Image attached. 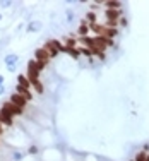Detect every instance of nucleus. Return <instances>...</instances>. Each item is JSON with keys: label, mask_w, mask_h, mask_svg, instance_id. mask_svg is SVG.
<instances>
[{"label": "nucleus", "mask_w": 149, "mask_h": 161, "mask_svg": "<svg viewBox=\"0 0 149 161\" xmlns=\"http://www.w3.org/2000/svg\"><path fill=\"white\" fill-rule=\"evenodd\" d=\"M0 124H4V125H12V117H11V115H7L4 110H0Z\"/></svg>", "instance_id": "1a4fd4ad"}, {"label": "nucleus", "mask_w": 149, "mask_h": 161, "mask_svg": "<svg viewBox=\"0 0 149 161\" xmlns=\"http://www.w3.org/2000/svg\"><path fill=\"white\" fill-rule=\"evenodd\" d=\"M77 33L81 34V36H87V24H86V22H82V24L79 26Z\"/></svg>", "instance_id": "f8f14e48"}, {"label": "nucleus", "mask_w": 149, "mask_h": 161, "mask_svg": "<svg viewBox=\"0 0 149 161\" xmlns=\"http://www.w3.org/2000/svg\"><path fill=\"white\" fill-rule=\"evenodd\" d=\"M12 158H14V161H23L24 154H23V153H19V151H15V153H14V156H12Z\"/></svg>", "instance_id": "4468645a"}, {"label": "nucleus", "mask_w": 149, "mask_h": 161, "mask_svg": "<svg viewBox=\"0 0 149 161\" xmlns=\"http://www.w3.org/2000/svg\"><path fill=\"white\" fill-rule=\"evenodd\" d=\"M0 21H2V15H0Z\"/></svg>", "instance_id": "b1692460"}, {"label": "nucleus", "mask_w": 149, "mask_h": 161, "mask_svg": "<svg viewBox=\"0 0 149 161\" xmlns=\"http://www.w3.org/2000/svg\"><path fill=\"white\" fill-rule=\"evenodd\" d=\"M106 21H113V22H118L120 17H122V11H110V9H106Z\"/></svg>", "instance_id": "39448f33"}, {"label": "nucleus", "mask_w": 149, "mask_h": 161, "mask_svg": "<svg viewBox=\"0 0 149 161\" xmlns=\"http://www.w3.org/2000/svg\"><path fill=\"white\" fill-rule=\"evenodd\" d=\"M34 59H36L38 63H43V65H46V63L50 62V59H52V55H50V51L43 46V48H38V50L34 51Z\"/></svg>", "instance_id": "f257e3e1"}, {"label": "nucleus", "mask_w": 149, "mask_h": 161, "mask_svg": "<svg viewBox=\"0 0 149 161\" xmlns=\"http://www.w3.org/2000/svg\"><path fill=\"white\" fill-rule=\"evenodd\" d=\"M2 5H4V7H11L12 2H2Z\"/></svg>", "instance_id": "aec40b11"}, {"label": "nucleus", "mask_w": 149, "mask_h": 161, "mask_svg": "<svg viewBox=\"0 0 149 161\" xmlns=\"http://www.w3.org/2000/svg\"><path fill=\"white\" fill-rule=\"evenodd\" d=\"M67 21L69 22L74 21V12H72V11H67Z\"/></svg>", "instance_id": "dca6fc26"}, {"label": "nucleus", "mask_w": 149, "mask_h": 161, "mask_svg": "<svg viewBox=\"0 0 149 161\" xmlns=\"http://www.w3.org/2000/svg\"><path fill=\"white\" fill-rule=\"evenodd\" d=\"M4 93H5V86H0V96L4 94Z\"/></svg>", "instance_id": "412c9836"}, {"label": "nucleus", "mask_w": 149, "mask_h": 161, "mask_svg": "<svg viewBox=\"0 0 149 161\" xmlns=\"http://www.w3.org/2000/svg\"><path fill=\"white\" fill-rule=\"evenodd\" d=\"M45 48L50 51V55H52V57L58 55L60 51H62V45H60L58 41H55V40H50V41H46Z\"/></svg>", "instance_id": "7ed1b4c3"}, {"label": "nucleus", "mask_w": 149, "mask_h": 161, "mask_svg": "<svg viewBox=\"0 0 149 161\" xmlns=\"http://www.w3.org/2000/svg\"><path fill=\"white\" fill-rule=\"evenodd\" d=\"M146 156H147L146 153H139L137 156H135V161H146Z\"/></svg>", "instance_id": "2eb2a0df"}, {"label": "nucleus", "mask_w": 149, "mask_h": 161, "mask_svg": "<svg viewBox=\"0 0 149 161\" xmlns=\"http://www.w3.org/2000/svg\"><path fill=\"white\" fill-rule=\"evenodd\" d=\"M0 86H4V76L0 74Z\"/></svg>", "instance_id": "4be33fe9"}, {"label": "nucleus", "mask_w": 149, "mask_h": 161, "mask_svg": "<svg viewBox=\"0 0 149 161\" xmlns=\"http://www.w3.org/2000/svg\"><path fill=\"white\" fill-rule=\"evenodd\" d=\"M104 7H108L110 11H120V7H122V2H104Z\"/></svg>", "instance_id": "9d476101"}, {"label": "nucleus", "mask_w": 149, "mask_h": 161, "mask_svg": "<svg viewBox=\"0 0 149 161\" xmlns=\"http://www.w3.org/2000/svg\"><path fill=\"white\" fill-rule=\"evenodd\" d=\"M11 103H14L15 106H19V108H24V106L28 105V99L24 98V96L17 94V93H14V94L11 96Z\"/></svg>", "instance_id": "20e7f679"}, {"label": "nucleus", "mask_w": 149, "mask_h": 161, "mask_svg": "<svg viewBox=\"0 0 149 161\" xmlns=\"http://www.w3.org/2000/svg\"><path fill=\"white\" fill-rule=\"evenodd\" d=\"M86 19L89 21V24H94V22H96V14H94V12H87Z\"/></svg>", "instance_id": "ddd939ff"}, {"label": "nucleus", "mask_w": 149, "mask_h": 161, "mask_svg": "<svg viewBox=\"0 0 149 161\" xmlns=\"http://www.w3.org/2000/svg\"><path fill=\"white\" fill-rule=\"evenodd\" d=\"M2 110L5 111L7 115H11L12 118L15 117V115H21V111H23V108H19V106H15L14 103H11V101H7V103H4V106H2Z\"/></svg>", "instance_id": "f03ea898"}, {"label": "nucleus", "mask_w": 149, "mask_h": 161, "mask_svg": "<svg viewBox=\"0 0 149 161\" xmlns=\"http://www.w3.org/2000/svg\"><path fill=\"white\" fill-rule=\"evenodd\" d=\"M41 28H43V24L40 21H33L28 24V33H38V31H41Z\"/></svg>", "instance_id": "423d86ee"}, {"label": "nucleus", "mask_w": 149, "mask_h": 161, "mask_svg": "<svg viewBox=\"0 0 149 161\" xmlns=\"http://www.w3.org/2000/svg\"><path fill=\"white\" fill-rule=\"evenodd\" d=\"M17 84L19 86H26V88H31V84H29V80H28L26 76H19L17 77Z\"/></svg>", "instance_id": "9b49d317"}, {"label": "nucleus", "mask_w": 149, "mask_h": 161, "mask_svg": "<svg viewBox=\"0 0 149 161\" xmlns=\"http://www.w3.org/2000/svg\"><path fill=\"white\" fill-rule=\"evenodd\" d=\"M118 24H122V26H127V19H125V17H120Z\"/></svg>", "instance_id": "f3484780"}, {"label": "nucleus", "mask_w": 149, "mask_h": 161, "mask_svg": "<svg viewBox=\"0 0 149 161\" xmlns=\"http://www.w3.org/2000/svg\"><path fill=\"white\" fill-rule=\"evenodd\" d=\"M2 134H4V125L0 124V136H2Z\"/></svg>", "instance_id": "5701e85b"}, {"label": "nucleus", "mask_w": 149, "mask_h": 161, "mask_svg": "<svg viewBox=\"0 0 149 161\" xmlns=\"http://www.w3.org/2000/svg\"><path fill=\"white\" fill-rule=\"evenodd\" d=\"M29 153H31V154H36V153H38V149H36V147L33 146V147H31V149H29Z\"/></svg>", "instance_id": "6ab92c4d"}, {"label": "nucleus", "mask_w": 149, "mask_h": 161, "mask_svg": "<svg viewBox=\"0 0 149 161\" xmlns=\"http://www.w3.org/2000/svg\"><path fill=\"white\" fill-rule=\"evenodd\" d=\"M15 89H17V94L24 96L26 99H31V93H29V88H26V86H15Z\"/></svg>", "instance_id": "0eeeda50"}, {"label": "nucleus", "mask_w": 149, "mask_h": 161, "mask_svg": "<svg viewBox=\"0 0 149 161\" xmlns=\"http://www.w3.org/2000/svg\"><path fill=\"white\" fill-rule=\"evenodd\" d=\"M7 70H9V72H14V70H15V65H9Z\"/></svg>", "instance_id": "a211bd4d"}, {"label": "nucleus", "mask_w": 149, "mask_h": 161, "mask_svg": "<svg viewBox=\"0 0 149 161\" xmlns=\"http://www.w3.org/2000/svg\"><path fill=\"white\" fill-rule=\"evenodd\" d=\"M17 60H19V57L15 55V53H9V55H5L4 62L7 63V67H9V65H15V63H17Z\"/></svg>", "instance_id": "6e6552de"}]
</instances>
